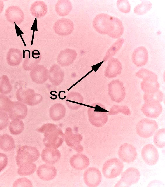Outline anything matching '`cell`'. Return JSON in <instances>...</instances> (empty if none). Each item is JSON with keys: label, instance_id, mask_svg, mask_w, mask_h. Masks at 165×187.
Instances as JSON below:
<instances>
[{"label": "cell", "instance_id": "6da1fadb", "mask_svg": "<svg viewBox=\"0 0 165 187\" xmlns=\"http://www.w3.org/2000/svg\"><path fill=\"white\" fill-rule=\"evenodd\" d=\"M37 131L44 134L43 141L46 147L57 148L62 145L64 140L62 130L55 124H44Z\"/></svg>", "mask_w": 165, "mask_h": 187}, {"label": "cell", "instance_id": "7a4b0ae2", "mask_svg": "<svg viewBox=\"0 0 165 187\" xmlns=\"http://www.w3.org/2000/svg\"><path fill=\"white\" fill-rule=\"evenodd\" d=\"M107 112L108 111L102 104L98 103H93L89 107L87 110L90 122L96 127L103 126L108 120Z\"/></svg>", "mask_w": 165, "mask_h": 187}, {"label": "cell", "instance_id": "3957f363", "mask_svg": "<svg viewBox=\"0 0 165 187\" xmlns=\"http://www.w3.org/2000/svg\"><path fill=\"white\" fill-rule=\"evenodd\" d=\"M92 25L98 32L110 36L114 27L113 16L104 13L98 14L94 18Z\"/></svg>", "mask_w": 165, "mask_h": 187}, {"label": "cell", "instance_id": "277c9868", "mask_svg": "<svg viewBox=\"0 0 165 187\" xmlns=\"http://www.w3.org/2000/svg\"><path fill=\"white\" fill-rule=\"evenodd\" d=\"M40 153L36 147L27 145L19 147L17 149L16 160L19 166L25 162H33L38 158Z\"/></svg>", "mask_w": 165, "mask_h": 187}, {"label": "cell", "instance_id": "5b68a950", "mask_svg": "<svg viewBox=\"0 0 165 187\" xmlns=\"http://www.w3.org/2000/svg\"><path fill=\"white\" fill-rule=\"evenodd\" d=\"M124 167L123 162L119 159L113 158L107 160L104 163L102 172L106 178L112 179L119 176Z\"/></svg>", "mask_w": 165, "mask_h": 187}, {"label": "cell", "instance_id": "8992f818", "mask_svg": "<svg viewBox=\"0 0 165 187\" xmlns=\"http://www.w3.org/2000/svg\"><path fill=\"white\" fill-rule=\"evenodd\" d=\"M136 131L138 134L144 138L152 136L158 128L157 122L147 118L142 119L137 123Z\"/></svg>", "mask_w": 165, "mask_h": 187}, {"label": "cell", "instance_id": "52a82bcc", "mask_svg": "<svg viewBox=\"0 0 165 187\" xmlns=\"http://www.w3.org/2000/svg\"><path fill=\"white\" fill-rule=\"evenodd\" d=\"M139 171L134 167H130L124 172L121 175V178L115 184L116 187H128L136 183L140 178Z\"/></svg>", "mask_w": 165, "mask_h": 187}, {"label": "cell", "instance_id": "ba28073f", "mask_svg": "<svg viewBox=\"0 0 165 187\" xmlns=\"http://www.w3.org/2000/svg\"><path fill=\"white\" fill-rule=\"evenodd\" d=\"M108 94L113 101L120 103L124 99L125 89L121 81L118 79L112 80L108 84Z\"/></svg>", "mask_w": 165, "mask_h": 187}, {"label": "cell", "instance_id": "9c48e42d", "mask_svg": "<svg viewBox=\"0 0 165 187\" xmlns=\"http://www.w3.org/2000/svg\"><path fill=\"white\" fill-rule=\"evenodd\" d=\"M64 137L65 141L68 146L78 153L83 151L81 144L82 137L80 134L73 133L72 128L68 127L65 129Z\"/></svg>", "mask_w": 165, "mask_h": 187}, {"label": "cell", "instance_id": "30bf717a", "mask_svg": "<svg viewBox=\"0 0 165 187\" xmlns=\"http://www.w3.org/2000/svg\"><path fill=\"white\" fill-rule=\"evenodd\" d=\"M83 179L85 184L90 187H96L101 183L102 176L100 171L94 167L89 168L84 172Z\"/></svg>", "mask_w": 165, "mask_h": 187}, {"label": "cell", "instance_id": "8fae6325", "mask_svg": "<svg viewBox=\"0 0 165 187\" xmlns=\"http://www.w3.org/2000/svg\"><path fill=\"white\" fill-rule=\"evenodd\" d=\"M118 154L121 160L128 163L134 161L138 155L135 147L127 143H124L120 147Z\"/></svg>", "mask_w": 165, "mask_h": 187}, {"label": "cell", "instance_id": "7c38bea8", "mask_svg": "<svg viewBox=\"0 0 165 187\" xmlns=\"http://www.w3.org/2000/svg\"><path fill=\"white\" fill-rule=\"evenodd\" d=\"M74 24L70 19L63 18L58 20L54 24L53 29L58 35L66 36L70 34L73 31Z\"/></svg>", "mask_w": 165, "mask_h": 187}, {"label": "cell", "instance_id": "4fadbf2b", "mask_svg": "<svg viewBox=\"0 0 165 187\" xmlns=\"http://www.w3.org/2000/svg\"><path fill=\"white\" fill-rule=\"evenodd\" d=\"M141 155L144 162L148 165H154L158 162V152L156 148L152 144L145 145L142 149Z\"/></svg>", "mask_w": 165, "mask_h": 187}, {"label": "cell", "instance_id": "5bb4252c", "mask_svg": "<svg viewBox=\"0 0 165 187\" xmlns=\"http://www.w3.org/2000/svg\"><path fill=\"white\" fill-rule=\"evenodd\" d=\"M143 113L147 117L156 118L160 115L162 108L160 103L157 101L145 102L141 109Z\"/></svg>", "mask_w": 165, "mask_h": 187}, {"label": "cell", "instance_id": "9a60e30c", "mask_svg": "<svg viewBox=\"0 0 165 187\" xmlns=\"http://www.w3.org/2000/svg\"><path fill=\"white\" fill-rule=\"evenodd\" d=\"M5 16L8 22L17 25L21 24L24 18L23 11L16 6H11L8 7L5 11Z\"/></svg>", "mask_w": 165, "mask_h": 187}, {"label": "cell", "instance_id": "2e32d148", "mask_svg": "<svg viewBox=\"0 0 165 187\" xmlns=\"http://www.w3.org/2000/svg\"><path fill=\"white\" fill-rule=\"evenodd\" d=\"M132 58L133 62L136 67L144 66L148 60V52L145 47H138L134 50Z\"/></svg>", "mask_w": 165, "mask_h": 187}, {"label": "cell", "instance_id": "e0dca14e", "mask_svg": "<svg viewBox=\"0 0 165 187\" xmlns=\"http://www.w3.org/2000/svg\"><path fill=\"white\" fill-rule=\"evenodd\" d=\"M122 69L121 62L117 58L112 57L108 60L104 75L108 78H114L121 73Z\"/></svg>", "mask_w": 165, "mask_h": 187}, {"label": "cell", "instance_id": "ac0fdd59", "mask_svg": "<svg viewBox=\"0 0 165 187\" xmlns=\"http://www.w3.org/2000/svg\"><path fill=\"white\" fill-rule=\"evenodd\" d=\"M41 157L44 162L52 165L56 163L59 160L61 154L57 148L46 147L43 149Z\"/></svg>", "mask_w": 165, "mask_h": 187}, {"label": "cell", "instance_id": "d6986e66", "mask_svg": "<svg viewBox=\"0 0 165 187\" xmlns=\"http://www.w3.org/2000/svg\"><path fill=\"white\" fill-rule=\"evenodd\" d=\"M69 162L71 167L77 170L86 169L89 165L90 161L88 157L85 155L77 153L72 156L70 159Z\"/></svg>", "mask_w": 165, "mask_h": 187}, {"label": "cell", "instance_id": "ffe728a7", "mask_svg": "<svg viewBox=\"0 0 165 187\" xmlns=\"http://www.w3.org/2000/svg\"><path fill=\"white\" fill-rule=\"evenodd\" d=\"M38 176L41 179L49 181L54 179L57 174V170L53 166L44 164L39 167L37 170Z\"/></svg>", "mask_w": 165, "mask_h": 187}, {"label": "cell", "instance_id": "44dd1931", "mask_svg": "<svg viewBox=\"0 0 165 187\" xmlns=\"http://www.w3.org/2000/svg\"><path fill=\"white\" fill-rule=\"evenodd\" d=\"M84 99L79 93L72 91L67 95L66 103L68 107L71 109L76 110L80 108L83 105Z\"/></svg>", "mask_w": 165, "mask_h": 187}, {"label": "cell", "instance_id": "7402d4cb", "mask_svg": "<svg viewBox=\"0 0 165 187\" xmlns=\"http://www.w3.org/2000/svg\"><path fill=\"white\" fill-rule=\"evenodd\" d=\"M77 53L74 49H67L62 51L58 57V63L61 65L67 66L72 63L76 59Z\"/></svg>", "mask_w": 165, "mask_h": 187}, {"label": "cell", "instance_id": "603a6c76", "mask_svg": "<svg viewBox=\"0 0 165 187\" xmlns=\"http://www.w3.org/2000/svg\"><path fill=\"white\" fill-rule=\"evenodd\" d=\"M8 113L12 120L23 119L27 115V109L24 105L17 103L12 106Z\"/></svg>", "mask_w": 165, "mask_h": 187}, {"label": "cell", "instance_id": "cb8c5ba5", "mask_svg": "<svg viewBox=\"0 0 165 187\" xmlns=\"http://www.w3.org/2000/svg\"><path fill=\"white\" fill-rule=\"evenodd\" d=\"M159 87L158 77L147 78L143 79L141 83V88L145 93L156 92L159 90Z\"/></svg>", "mask_w": 165, "mask_h": 187}, {"label": "cell", "instance_id": "d4e9b609", "mask_svg": "<svg viewBox=\"0 0 165 187\" xmlns=\"http://www.w3.org/2000/svg\"><path fill=\"white\" fill-rule=\"evenodd\" d=\"M47 7L46 4L41 1H37L31 5L30 11L31 14L37 18L44 16L47 12Z\"/></svg>", "mask_w": 165, "mask_h": 187}, {"label": "cell", "instance_id": "484cf974", "mask_svg": "<svg viewBox=\"0 0 165 187\" xmlns=\"http://www.w3.org/2000/svg\"><path fill=\"white\" fill-rule=\"evenodd\" d=\"M66 110L65 106L62 104H55L52 106L50 109V117L53 121H59L64 117Z\"/></svg>", "mask_w": 165, "mask_h": 187}, {"label": "cell", "instance_id": "4316f807", "mask_svg": "<svg viewBox=\"0 0 165 187\" xmlns=\"http://www.w3.org/2000/svg\"><path fill=\"white\" fill-rule=\"evenodd\" d=\"M55 8L57 14L61 16H65L69 13L72 8L71 2L68 0H60L56 3Z\"/></svg>", "mask_w": 165, "mask_h": 187}, {"label": "cell", "instance_id": "83f0119b", "mask_svg": "<svg viewBox=\"0 0 165 187\" xmlns=\"http://www.w3.org/2000/svg\"><path fill=\"white\" fill-rule=\"evenodd\" d=\"M15 146V142L13 137L10 135L5 134L0 136V148L6 151L13 150Z\"/></svg>", "mask_w": 165, "mask_h": 187}, {"label": "cell", "instance_id": "f1b7e54d", "mask_svg": "<svg viewBox=\"0 0 165 187\" xmlns=\"http://www.w3.org/2000/svg\"><path fill=\"white\" fill-rule=\"evenodd\" d=\"M124 42L122 38H120L117 40L107 51L103 60L106 61L112 58L122 47Z\"/></svg>", "mask_w": 165, "mask_h": 187}, {"label": "cell", "instance_id": "f546056e", "mask_svg": "<svg viewBox=\"0 0 165 187\" xmlns=\"http://www.w3.org/2000/svg\"><path fill=\"white\" fill-rule=\"evenodd\" d=\"M18 167L17 173L21 176L31 175L35 172L36 168V165L32 162H25Z\"/></svg>", "mask_w": 165, "mask_h": 187}, {"label": "cell", "instance_id": "4dcf8cb0", "mask_svg": "<svg viewBox=\"0 0 165 187\" xmlns=\"http://www.w3.org/2000/svg\"><path fill=\"white\" fill-rule=\"evenodd\" d=\"M24 124L21 120H12L10 123L9 129L13 135H17L22 132L24 129Z\"/></svg>", "mask_w": 165, "mask_h": 187}, {"label": "cell", "instance_id": "1f68e13d", "mask_svg": "<svg viewBox=\"0 0 165 187\" xmlns=\"http://www.w3.org/2000/svg\"><path fill=\"white\" fill-rule=\"evenodd\" d=\"M114 27L110 37L115 39L120 38L123 33L124 27L122 21L117 18L113 16Z\"/></svg>", "mask_w": 165, "mask_h": 187}, {"label": "cell", "instance_id": "d6a6232c", "mask_svg": "<svg viewBox=\"0 0 165 187\" xmlns=\"http://www.w3.org/2000/svg\"><path fill=\"white\" fill-rule=\"evenodd\" d=\"M152 6V3L149 1H142L141 3L135 7L134 12L138 15L145 14L151 9Z\"/></svg>", "mask_w": 165, "mask_h": 187}, {"label": "cell", "instance_id": "836d02e7", "mask_svg": "<svg viewBox=\"0 0 165 187\" xmlns=\"http://www.w3.org/2000/svg\"><path fill=\"white\" fill-rule=\"evenodd\" d=\"M165 129L162 128L158 130L155 133L153 137L154 144L158 148H162L165 145Z\"/></svg>", "mask_w": 165, "mask_h": 187}, {"label": "cell", "instance_id": "e575fe53", "mask_svg": "<svg viewBox=\"0 0 165 187\" xmlns=\"http://www.w3.org/2000/svg\"><path fill=\"white\" fill-rule=\"evenodd\" d=\"M163 96L162 91L159 90L154 92L145 93L143 95V99L145 102L153 101L160 103L163 101Z\"/></svg>", "mask_w": 165, "mask_h": 187}, {"label": "cell", "instance_id": "d590c367", "mask_svg": "<svg viewBox=\"0 0 165 187\" xmlns=\"http://www.w3.org/2000/svg\"><path fill=\"white\" fill-rule=\"evenodd\" d=\"M108 115H114L120 113L126 115H129L131 112L129 108L126 105L119 106L114 105H113L108 111Z\"/></svg>", "mask_w": 165, "mask_h": 187}, {"label": "cell", "instance_id": "8d00e7d4", "mask_svg": "<svg viewBox=\"0 0 165 187\" xmlns=\"http://www.w3.org/2000/svg\"><path fill=\"white\" fill-rule=\"evenodd\" d=\"M117 6L120 11L124 13H129L131 10V5L128 0H118L117 2Z\"/></svg>", "mask_w": 165, "mask_h": 187}, {"label": "cell", "instance_id": "74e56055", "mask_svg": "<svg viewBox=\"0 0 165 187\" xmlns=\"http://www.w3.org/2000/svg\"><path fill=\"white\" fill-rule=\"evenodd\" d=\"M136 75L138 77L142 79L149 77H158L157 75L154 73L144 68L140 69L136 73Z\"/></svg>", "mask_w": 165, "mask_h": 187}, {"label": "cell", "instance_id": "f35d334b", "mask_svg": "<svg viewBox=\"0 0 165 187\" xmlns=\"http://www.w3.org/2000/svg\"><path fill=\"white\" fill-rule=\"evenodd\" d=\"M13 187H32L31 181L28 179L24 177L19 178L14 182Z\"/></svg>", "mask_w": 165, "mask_h": 187}, {"label": "cell", "instance_id": "ab89813d", "mask_svg": "<svg viewBox=\"0 0 165 187\" xmlns=\"http://www.w3.org/2000/svg\"><path fill=\"white\" fill-rule=\"evenodd\" d=\"M10 117L8 113L0 111V129L2 130L6 128L10 122Z\"/></svg>", "mask_w": 165, "mask_h": 187}, {"label": "cell", "instance_id": "60d3db41", "mask_svg": "<svg viewBox=\"0 0 165 187\" xmlns=\"http://www.w3.org/2000/svg\"><path fill=\"white\" fill-rule=\"evenodd\" d=\"M8 158L4 154L0 153V171L3 169L7 165Z\"/></svg>", "mask_w": 165, "mask_h": 187}, {"label": "cell", "instance_id": "b9f144b4", "mask_svg": "<svg viewBox=\"0 0 165 187\" xmlns=\"http://www.w3.org/2000/svg\"><path fill=\"white\" fill-rule=\"evenodd\" d=\"M164 183L158 180H154L149 183L148 186L152 187H162L164 186Z\"/></svg>", "mask_w": 165, "mask_h": 187}, {"label": "cell", "instance_id": "7bdbcfd3", "mask_svg": "<svg viewBox=\"0 0 165 187\" xmlns=\"http://www.w3.org/2000/svg\"><path fill=\"white\" fill-rule=\"evenodd\" d=\"M25 51L23 50V58H25Z\"/></svg>", "mask_w": 165, "mask_h": 187}]
</instances>
